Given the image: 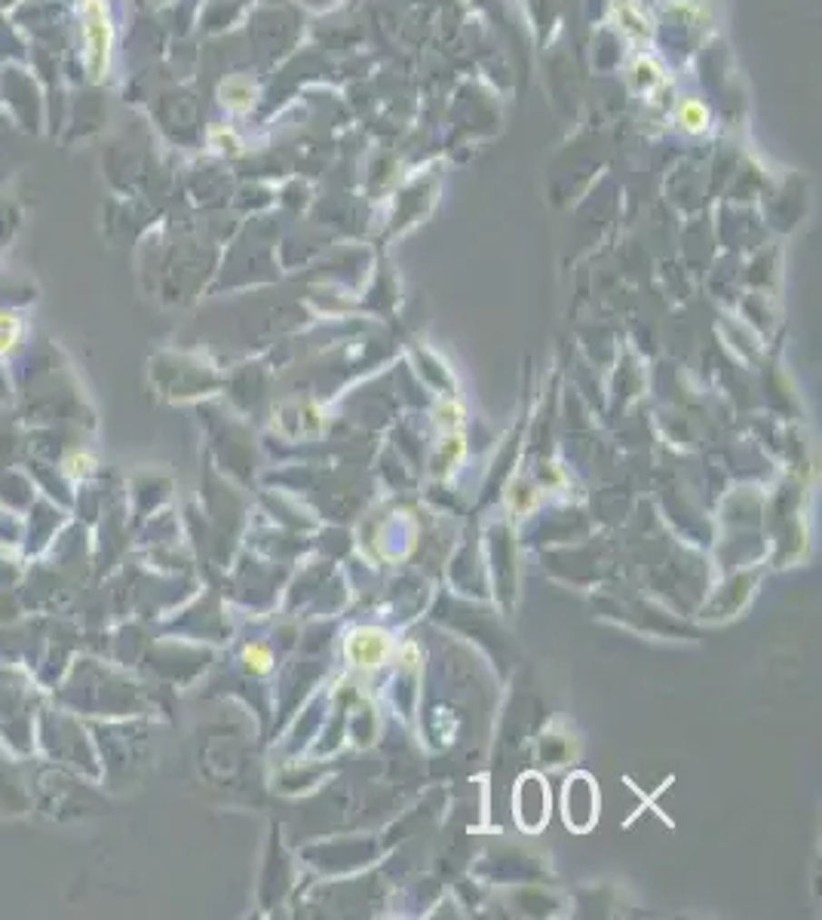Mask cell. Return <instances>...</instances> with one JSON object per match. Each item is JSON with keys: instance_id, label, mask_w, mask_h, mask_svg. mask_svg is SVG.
Here are the masks:
<instances>
[{"instance_id": "cell-1", "label": "cell", "mask_w": 822, "mask_h": 920, "mask_svg": "<svg viewBox=\"0 0 822 920\" xmlns=\"http://www.w3.org/2000/svg\"><path fill=\"white\" fill-rule=\"evenodd\" d=\"M80 22H83L86 68L95 80H104L114 55V25H111L104 0H80Z\"/></svg>"}, {"instance_id": "cell-2", "label": "cell", "mask_w": 822, "mask_h": 920, "mask_svg": "<svg viewBox=\"0 0 822 920\" xmlns=\"http://www.w3.org/2000/svg\"><path fill=\"white\" fill-rule=\"evenodd\" d=\"M255 95L258 90L252 83H249L246 77H240V74H233L228 77L224 83L219 86V99L221 104L228 111H233V114H246V111H252V104H255Z\"/></svg>"}, {"instance_id": "cell-3", "label": "cell", "mask_w": 822, "mask_h": 920, "mask_svg": "<svg viewBox=\"0 0 822 920\" xmlns=\"http://www.w3.org/2000/svg\"><path fill=\"white\" fill-rule=\"evenodd\" d=\"M25 338V319L13 310H0V357L13 353Z\"/></svg>"}, {"instance_id": "cell-4", "label": "cell", "mask_w": 822, "mask_h": 920, "mask_svg": "<svg viewBox=\"0 0 822 920\" xmlns=\"http://www.w3.org/2000/svg\"><path fill=\"white\" fill-rule=\"evenodd\" d=\"M679 123L694 135L706 132L709 129V108L700 99H684L679 104Z\"/></svg>"}, {"instance_id": "cell-5", "label": "cell", "mask_w": 822, "mask_h": 920, "mask_svg": "<svg viewBox=\"0 0 822 920\" xmlns=\"http://www.w3.org/2000/svg\"><path fill=\"white\" fill-rule=\"evenodd\" d=\"M95 470V457L93 455H86V451H68V455L62 457V473L68 475L71 482H80V479H86V475H93Z\"/></svg>"}]
</instances>
